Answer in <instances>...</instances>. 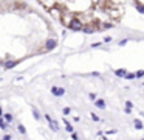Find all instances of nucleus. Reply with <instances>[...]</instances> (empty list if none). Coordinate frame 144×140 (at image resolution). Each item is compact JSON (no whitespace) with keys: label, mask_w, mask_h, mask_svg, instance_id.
<instances>
[{"label":"nucleus","mask_w":144,"mask_h":140,"mask_svg":"<svg viewBox=\"0 0 144 140\" xmlns=\"http://www.w3.org/2000/svg\"><path fill=\"white\" fill-rule=\"evenodd\" d=\"M70 30H73V31H79V30H82L84 28V23L81 22V19H78V17H73L71 19V22L67 25Z\"/></svg>","instance_id":"f257e3e1"},{"label":"nucleus","mask_w":144,"mask_h":140,"mask_svg":"<svg viewBox=\"0 0 144 140\" xmlns=\"http://www.w3.org/2000/svg\"><path fill=\"white\" fill-rule=\"evenodd\" d=\"M56 44H57V42L54 41V39H51V41H46L45 47H46V50H51V48H54V47H56Z\"/></svg>","instance_id":"f03ea898"},{"label":"nucleus","mask_w":144,"mask_h":140,"mask_svg":"<svg viewBox=\"0 0 144 140\" xmlns=\"http://www.w3.org/2000/svg\"><path fill=\"white\" fill-rule=\"evenodd\" d=\"M51 92H53V95H63V89H61V87H53Z\"/></svg>","instance_id":"7ed1b4c3"},{"label":"nucleus","mask_w":144,"mask_h":140,"mask_svg":"<svg viewBox=\"0 0 144 140\" xmlns=\"http://www.w3.org/2000/svg\"><path fill=\"white\" fill-rule=\"evenodd\" d=\"M135 6H136V10H138V11L144 12V6H143V5H141V3H139V2H136V3H135Z\"/></svg>","instance_id":"20e7f679"},{"label":"nucleus","mask_w":144,"mask_h":140,"mask_svg":"<svg viewBox=\"0 0 144 140\" xmlns=\"http://www.w3.org/2000/svg\"><path fill=\"white\" fill-rule=\"evenodd\" d=\"M96 106H99V108H105V104H104L102 100H96Z\"/></svg>","instance_id":"39448f33"},{"label":"nucleus","mask_w":144,"mask_h":140,"mask_svg":"<svg viewBox=\"0 0 144 140\" xmlns=\"http://www.w3.org/2000/svg\"><path fill=\"white\" fill-rule=\"evenodd\" d=\"M115 73H116L118 76H124V75H126V70H116Z\"/></svg>","instance_id":"423d86ee"},{"label":"nucleus","mask_w":144,"mask_h":140,"mask_svg":"<svg viewBox=\"0 0 144 140\" xmlns=\"http://www.w3.org/2000/svg\"><path fill=\"white\" fill-rule=\"evenodd\" d=\"M135 125H136V128H138V129H141V128H143V126H141V121H135Z\"/></svg>","instance_id":"0eeeda50"},{"label":"nucleus","mask_w":144,"mask_h":140,"mask_svg":"<svg viewBox=\"0 0 144 140\" xmlns=\"http://www.w3.org/2000/svg\"><path fill=\"white\" fill-rule=\"evenodd\" d=\"M5 118H6V121H11V115H9V114H6Z\"/></svg>","instance_id":"6e6552de"},{"label":"nucleus","mask_w":144,"mask_h":140,"mask_svg":"<svg viewBox=\"0 0 144 140\" xmlns=\"http://www.w3.org/2000/svg\"><path fill=\"white\" fill-rule=\"evenodd\" d=\"M3 140H11V137H9V135H5V137H3Z\"/></svg>","instance_id":"1a4fd4ad"},{"label":"nucleus","mask_w":144,"mask_h":140,"mask_svg":"<svg viewBox=\"0 0 144 140\" xmlns=\"http://www.w3.org/2000/svg\"><path fill=\"white\" fill-rule=\"evenodd\" d=\"M0 117H2V108H0Z\"/></svg>","instance_id":"9d476101"}]
</instances>
